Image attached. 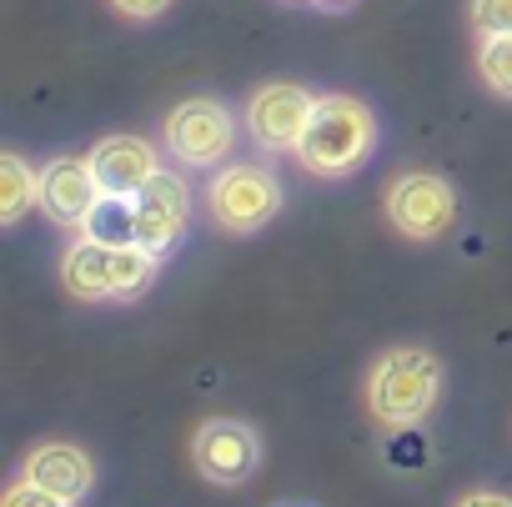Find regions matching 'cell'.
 I'll list each match as a JSON object with an SVG mask.
<instances>
[{"mask_svg":"<svg viewBox=\"0 0 512 507\" xmlns=\"http://www.w3.org/2000/svg\"><path fill=\"white\" fill-rule=\"evenodd\" d=\"M442 397V362L427 347H392L367 372V412L387 432L417 427Z\"/></svg>","mask_w":512,"mask_h":507,"instance_id":"obj_1","label":"cell"},{"mask_svg":"<svg viewBox=\"0 0 512 507\" xmlns=\"http://www.w3.org/2000/svg\"><path fill=\"white\" fill-rule=\"evenodd\" d=\"M377 146V116L357 96H317V111L297 141V161L312 176H352Z\"/></svg>","mask_w":512,"mask_h":507,"instance_id":"obj_2","label":"cell"},{"mask_svg":"<svg viewBox=\"0 0 512 507\" xmlns=\"http://www.w3.org/2000/svg\"><path fill=\"white\" fill-rule=\"evenodd\" d=\"M206 211H211V221L221 231L251 236V231H262L282 211V181L267 166H251V161L221 166L211 176V186H206Z\"/></svg>","mask_w":512,"mask_h":507,"instance_id":"obj_3","label":"cell"},{"mask_svg":"<svg viewBox=\"0 0 512 507\" xmlns=\"http://www.w3.org/2000/svg\"><path fill=\"white\" fill-rule=\"evenodd\" d=\"M161 141H166V151H171L181 166L211 171V166H221V161L231 156V146H236V116H231L221 101H211V96H191V101H181V106L166 116Z\"/></svg>","mask_w":512,"mask_h":507,"instance_id":"obj_4","label":"cell"},{"mask_svg":"<svg viewBox=\"0 0 512 507\" xmlns=\"http://www.w3.org/2000/svg\"><path fill=\"white\" fill-rule=\"evenodd\" d=\"M387 221L407 241H437L457 221V191L437 171H407L387 186Z\"/></svg>","mask_w":512,"mask_h":507,"instance_id":"obj_5","label":"cell"},{"mask_svg":"<svg viewBox=\"0 0 512 507\" xmlns=\"http://www.w3.org/2000/svg\"><path fill=\"white\" fill-rule=\"evenodd\" d=\"M317 111V96L297 81H267L246 101V136L262 151H297L307 121Z\"/></svg>","mask_w":512,"mask_h":507,"instance_id":"obj_6","label":"cell"},{"mask_svg":"<svg viewBox=\"0 0 512 507\" xmlns=\"http://www.w3.org/2000/svg\"><path fill=\"white\" fill-rule=\"evenodd\" d=\"M191 457H196V467H201L206 482L241 487L256 472V462H262V437H256V427L241 422V417H211V422L196 427Z\"/></svg>","mask_w":512,"mask_h":507,"instance_id":"obj_7","label":"cell"},{"mask_svg":"<svg viewBox=\"0 0 512 507\" xmlns=\"http://www.w3.org/2000/svg\"><path fill=\"white\" fill-rule=\"evenodd\" d=\"M191 221V191L176 171H156L136 191V246H146L151 257H171L176 241L186 236Z\"/></svg>","mask_w":512,"mask_h":507,"instance_id":"obj_8","label":"cell"},{"mask_svg":"<svg viewBox=\"0 0 512 507\" xmlns=\"http://www.w3.org/2000/svg\"><path fill=\"white\" fill-rule=\"evenodd\" d=\"M101 196L106 191H101V181L91 171V156H56L51 166H41V211L56 226L81 231Z\"/></svg>","mask_w":512,"mask_h":507,"instance_id":"obj_9","label":"cell"},{"mask_svg":"<svg viewBox=\"0 0 512 507\" xmlns=\"http://www.w3.org/2000/svg\"><path fill=\"white\" fill-rule=\"evenodd\" d=\"M91 171H96L106 196H136L161 171V156L141 136H106L91 146Z\"/></svg>","mask_w":512,"mask_h":507,"instance_id":"obj_10","label":"cell"},{"mask_svg":"<svg viewBox=\"0 0 512 507\" xmlns=\"http://www.w3.org/2000/svg\"><path fill=\"white\" fill-rule=\"evenodd\" d=\"M21 477H31L46 492H61L66 502H81L96 487V462L76 442H36L21 462Z\"/></svg>","mask_w":512,"mask_h":507,"instance_id":"obj_11","label":"cell"},{"mask_svg":"<svg viewBox=\"0 0 512 507\" xmlns=\"http://www.w3.org/2000/svg\"><path fill=\"white\" fill-rule=\"evenodd\" d=\"M116 251L121 246H106L81 231L61 257V287L76 302H116Z\"/></svg>","mask_w":512,"mask_h":507,"instance_id":"obj_12","label":"cell"},{"mask_svg":"<svg viewBox=\"0 0 512 507\" xmlns=\"http://www.w3.org/2000/svg\"><path fill=\"white\" fill-rule=\"evenodd\" d=\"M31 206H41V171H31L16 151L0 156V221L16 226Z\"/></svg>","mask_w":512,"mask_h":507,"instance_id":"obj_13","label":"cell"},{"mask_svg":"<svg viewBox=\"0 0 512 507\" xmlns=\"http://www.w3.org/2000/svg\"><path fill=\"white\" fill-rule=\"evenodd\" d=\"M81 231L106 246H131L136 241V196H101Z\"/></svg>","mask_w":512,"mask_h":507,"instance_id":"obj_14","label":"cell"},{"mask_svg":"<svg viewBox=\"0 0 512 507\" xmlns=\"http://www.w3.org/2000/svg\"><path fill=\"white\" fill-rule=\"evenodd\" d=\"M156 267H161V257H151L146 246H121L116 251V302H136L151 282H156Z\"/></svg>","mask_w":512,"mask_h":507,"instance_id":"obj_15","label":"cell"},{"mask_svg":"<svg viewBox=\"0 0 512 507\" xmlns=\"http://www.w3.org/2000/svg\"><path fill=\"white\" fill-rule=\"evenodd\" d=\"M477 76L492 96L512 101V36H482L477 46Z\"/></svg>","mask_w":512,"mask_h":507,"instance_id":"obj_16","label":"cell"},{"mask_svg":"<svg viewBox=\"0 0 512 507\" xmlns=\"http://www.w3.org/2000/svg\"><path fill=\"white\" fill-rule=\"evenodd\" d=\"M477 36H512V0H472Z\"/></svg>","mask_w":512,"mask_h":507,"instance_id":"obj_17","label":"cell"},{"mask_svg":"<svg viewBox=\"0 0 512 507\" xmlns=\"http://www.w3.org/2000/svg\"><path fill=\"white\" fill-rule=\"evenodd\" d=\"M0 507H76V502H66L61 492L36 487L31 477H16V482L6 487V497H0Z\"/></svg>","mask_w":512,"mask_h":507,"instance_id":"obj_18","label":"cell"},{"mask_svg":"<svg viewBox=\"0 0 512 507\" xmlns=\"http://www.w3.org/2000/svg\"><path fill=\"white\" fill-rule=\"evenodd\" d=\"M106 6H111L116 16H126V21H156L171 0H106Z\"/></svg>","mask_w":512,"mask_h":507,"instance_id":"obj_19","label":"cell"},{"mask_svg":"<svg viewBox=\"0 0 512 507\" xmlns=\"http://www.w3.org/2000/svg\"><path fill=\"white\" fill-rule=\"evenodd\" d=\"M457 507H512V497L507 492H462Z\"/></svg>","mask_w":512,"mask_h":507,"instance_id":"obj_20","label":"cell"},{"mask_svg":"<svg viewBox=\"0 0 512 507\" xmlns=\"http://www.w3.org/2000/svg\"><path fill=\"white\" fill-rule=\"evenodd\" d=\"M327 6H342V0H327Z\"/></svg>","mask_w":512,"mask_h":507,"instance_id":"obj_21","label":"cell"},{"mask_svg":"<svg viewBox=\"0 0 512 507\" xmlns=\"http://www.w3.org/2000/svg\"><path fill=\"white\" fill-rule=\"evenodd\" d=\"M297 6H307V0H297Z\"/></svg>","mask_w":512,"mask_h":507,"instance_id":"obj_22","label":"cell"}]
</instances>
